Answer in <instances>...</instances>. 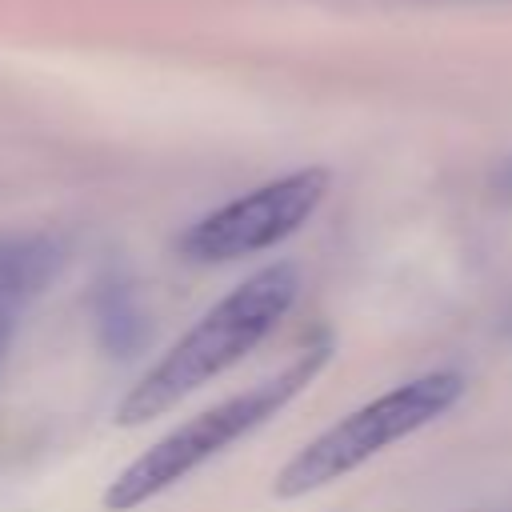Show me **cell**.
<instances>
[{
    "label": "cell",
    "instance_id": "6da1fadb",
    "mask_svg": "<svg viewBox=\"0 0 512 512\" xmlns=\"http://www.w3.org/2000/svg\"><path fill=\"white\" fill-rule=\"evenodd\" d=\"M300 276L292 264H268L256 276L240 280L228 296H220L172 348H164L148 372L128 384L116 400V424H148L188 400L196 388L240 364L292 308Z\"/></svg>",
    "mask_w": 512,
    "mask_h": 512
},
{
    "label": "cell",
    "instance_id": "7a4b0ae2",
    "mask_svg": "<svg viewBox=\"0 0 512 512\" xmlns=\"http://www.w3.org/2000/svg\"><path fill=\"white\" fill-rule=\"evenodd\" d=\"M332 344L316 340L308 344L292 364H284L276 376L260 380L248 392H236L204 412H196L192 420L176 424L168 436H160L148 452H140L104 492V508L108 512H136L148 500H156L160 492L176 488L184 476H192L196 468H204L208 460H216L220 452H228L236 440H244L248 432H256L260 424H268L288 400H296L328 364Z\"/></svg>",
    "mask_w": 512,
    "mask_h": 512
},
{
    "label": "cell",
    "instance_id": "3957f363",
    "mask_svg": "<svg viewBox=\"0 0 512 512\" xmlns=\"http://www.w3.org/2000/svg\"><path fill=\"white\" fill-rule=\"evenodd\" d=\"M460 396H464V376L460 372H424V376L360 404L356 412H348L344 420L324 428L316 440H308L276 472V480H272L276 500H300V496L356 472L360 464L380 456L388 444L428 428Z\"/></svg>",
    "mask_w": 512,
    "mask_h": 512
},
{
    "label": "cell",
    "instance_id": "277c9868",
    "mask_svg": "<svg viewBox=\"0 0 512 512\" xmlns=\"http://www.w3.org/2000/svg\"><path fill=\"white\" fill-rule=\"evenodd\" d=\"M324 192H328L324 168H300V172L276 176V180L204 212L196 224H188L180 232L176 248L184 260H196V264H224V260H244V256L268 252L304 228V220L320 208Z\"/></svg>",
    "mask_w": 512,
    "mask_h": 512
},
{
    "label": "cell",
    "instance_id": "5b68a950",
    "mask_svg": "<svg viewBox=\"0 0 512 512\" xmlns=\"http://www.w3.org/2000/svg\"><path fill=\"white\" fill-rule=\"evenodd\" d=\"M64 244L52 232H0V372L20 328V312L52 284Z\"/></svg>",
    "mask_w": 512,
    "mask_h": 512
},
{
    "label": "cell",
    "instance_id": "8992f818",
    "mask_svg": "<svg viewBox=\"0 0 512 512\" xmlns=\"http://www.w3.org/2000/svg\"><path fill=\"white\" fill-rule=\"evenodd\" d=\"M92 320H96V340L104 344L108 356H136L148 340V316L136 300V288L120 272H104L92 292Z\"/></svg>",
    "mask_w": 512,
    "mask_h": 512
}]
</instances>
